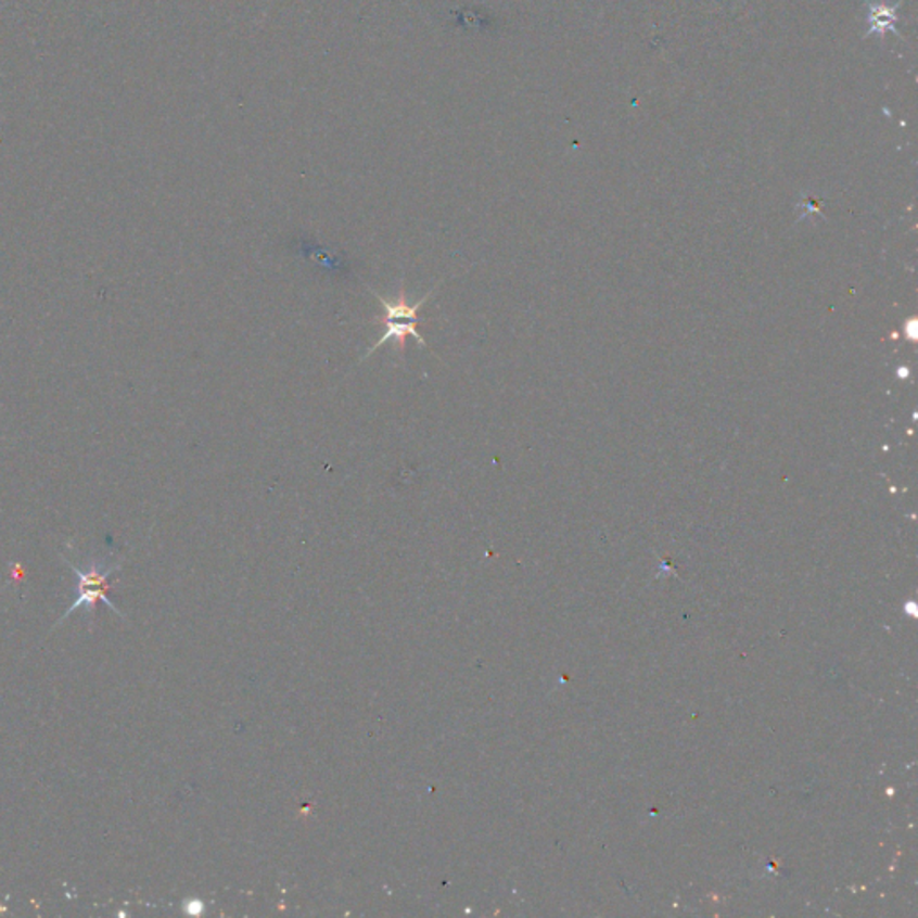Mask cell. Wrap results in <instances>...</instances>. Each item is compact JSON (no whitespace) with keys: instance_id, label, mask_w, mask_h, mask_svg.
Segmentation results:
<instances>
[{"instance_id":"obj_3","label":"cell","mask_w":918,"mask_h":918,"mask_svg":"<svg viewBox=\"0 0 918 918\" xmlns=\"http://www.w3.org/2000/svg\"><path fill=\"white\" fill-rule=\"evenodd\" d=\"M901 4H903V0H898L897 4L893 5L879 4V2H870V0H867L868 31L867 35H865V38L874 37V35L879 38H884V35H888V33H895V35H898L897 29H895V24H897L898 21L897 10ZM898 37H901V35H898Z\"/></svg>"},{"instance_id":"obj_2","label":"cell","mask_w":918,"mask_h":918,"mask_svg":"<svg viewBox=\"0 0 918 918\" xmlns=\"http://www.w3.org/2000/svg\"><path fill=\"white\" fill-rule=\"evenodd\" d=\"M65 563H67L68 568L73 569L74 573L78 574L79 596L78 599L68 607V610L65 614H63L62 620L58 621L56 625L52 626V629L56 628L58 625H62L63 621L68 620V615L73 614L74 610L81 609V607H85L90 614H95V604H98L99 601H103L106 607H110V609L119 614V617H123V612H120V610L117 609L112 601H110L109 596H106V590L110 588V576L119 571L120 563H110V565H106L103 560H90L85 569H79L78 565H74V563L71 562V560H67V558H65Z\"/></svg>"},{"instance_id":"obj_1","label":"cell","mask_w":918,"mask_h":918,"mask_svg":"<svg viewBox=\"0 0 918 918\" xmlns=\"http://www.w3.org/2000/svg\"><path fill=\"white\" fill-rule=\"evenodd\" d=\"M438 291V285H434L433 290L429 291L422 299H418L417 304H409L408 293H406V284H400V290H398V296L395 302H387L386 298H382L381 294L375 293L372 291L373 296L379 299V304L384 307V315L377 316L373 318L372 323L373 326H384L386 327V331L384 334L379 337L375 345L370 348V350L365 354L362 357L361 362L367 359V357L372 356L373 352L377 348H381L382 345H386L387 341H395V345H397L398 352H400V356H404V350H406V343H408V337H415L418 341V345L420 346H428L425 340H423L422 335L418 334L417 327L420 323L418 320V313L422 309L425 302L433 298V294Z\"/></svg>"}]
</instances>
